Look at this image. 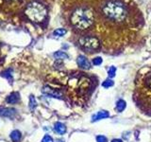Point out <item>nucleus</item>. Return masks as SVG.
Segmentation results:
<instances>
[{"label": "nucleus", "instance_id": "1", "mask_svg": "<svg viewBox=\"0 0 151 142\" xmlns=\"http://www.w3.org/2000/svg\"><path fill=\"white\" fill-rule=\"evenodd\" d=\"M103 14L109 20L122 22L127 16V9L121 1L112 0L103 7Z\"/></svg>", "mask_w": 151, "mask_h": 142}, {"label": "nucleus", "instance_id": "2", "mask_svg": "<svg viewBox=\"0 0 151 142\" xmlns=\"http://www.w3.org/2000/svg\"><path fill=\"white\" fill-rule=\"evenodd\" d=\"M94 13L92 10L88 8H78L76 10L71 16V22L76 28L79 29H86L94 23Z\"/></svg>", "mask_w": 151, "mask_h": 142}, {"label": "nucleus", "instance_id": "3", "mask_svg": "<svg viewBox=\"0 0 151 142\" xmlns=\"http://www.w3.org/2000/svg\"><path fill=\"white\" fill-rule=\"evenodd\" d=\"M26 15L33 22H42L47 14L45 7L39 2H31L26 7Z\"/></svg>", "mask_w": 151, "mask_h": 142}, {"label": "nucleus", "instance_id": "4", "mask_svg": "<svg viewBox=\"0 0 151 142\" xmlns=\"http://www.w3.org/2000/svg\"><path fill=\"white\" fill-rule=\"evenodd\" d=\"M78 43L83 48L88 51L96 50L100 45L99 40L96 37L94 36H83L81 38H79Z\"/></svg>", "mask_w": 151, "mask_h": 142}, {"label": "nucleus", "instance_id": "5", "mask_svg": "<svg viewBox=\"0 0 151 142\" xmlns=\"http://www.w3.org/2000/svg\"><path fill=\"white\" fill-rule=\"evenodd\" d=\"M77 63L78 64V66L82 68V69H90L91 68V64L89 62V60L86 58L85 56L80 55L78 57V60H77Z\"/></svg>", "mask_w": 151, "mask_h": 142}, {"label": "nucleus", "instance_id": "6", "mask_svg": "<svg viewBox=\"0 0 151 142\" xmlns=\"http://www.w3.org/2000/svg\"><path fill=\"white\" fill-rule=\"evenodd\" d=\"M43 91V93H44L45 95H48L50 96V97H53V98H60L62 97V93L59 91H57L55 89H52L50 87H44V89L42 90Z\"/></svg>", "mask_w": 151, "mask_h": 142}, {"label": "nucleus", "instance_id": "7", "mask_svg": "<svg viewBox=\"0 0 151 142\" xmlns=\"http://www.w3.org/2000/svg\"><path fill=\"white\" fill-rule=\"evenodd\" d=\"M109 116V114L108 111H105V110H101V111H98L97 113H96L92 117V121H98L100 120H103V118H106Z\"/></svg>", "mask_w": 151, "mask_h": 142}, {"label": "nucleus", "instance_id": "8", "mask_svg": "<svg viewBox=\"0 0 151 142\" xmlns=\"http://www.w3.org/2000/svg\"><path fill=\"white\" fill-rule=\"evenodd\" d=\"M16 114V110L13 108H0V116L7 117V118H12Z\"/></svg>", "mask_w": 151, "mask_h": 142}, {"label": "nucleus", "instance_id": "9", "mask_svg": "<svg viewBox=\"0 0 151 142\" xmlns=\"http://www.w3.org/2000/svg\"><path fill=\"white\" fill-rule=\"evenodd\" d=\"M91 85V83H90V80L87 79V78H83L79 80V90L80 91H86L89 89V87Z\"/></svg>", "mask_w": 151, "mask_h": 142}, {"label": "nucleus", "instance_id": "10", "mask_svg": "<svg viewBox=\"0 0 151 142\" xmlns=\"http://www.w3.org/2000/svg\"><path fill=\"white\" fill-rule=\"evenodd\" d=\"M54 130L56 133H58L59 135H63L66 132V127L65 125L60 123V122H56L54 125Z\"/></svg>", "mask_w": 151, "mask_h": 142}, {"label": "nucleus", "instance_id": "11", "mask_svg": "<svg viewBox=\"0 0 151 142\" xmlns=\"http://www.w3.org/2000/svg\"><path fill=\"white\" fill-rule=\"evenodd\" d=\"M21 137H22L21 133L17 131V130H15V131H12L10 133V139L13 142H18L21 139Z\"/></svg>", "mask_w": 151, "mask_h": 142}, {"label": "nucleus", "instance_id": "12", "mask_svg": "<svg viewBox=\"0 0 151 142\" xmlns=\"http://www.w3.org/2000/svg\"><path fill=\"white\" fill-rule=\"evenodd\" d=\"M126 101H123V99H119L118 101L116 102V110L117 112H123V110H125L126 108Z\"/></svg>", "mask_w": 151, "mask_h": 142}, {"label": "nucleus", "instance_id": "13", "mask_svg": "<svg viewBox=\"0 0 151 142\" xmlns=\"http://www.w3.org/2000/svg\"><path fill=\"white\" fill-rule=\"evenodd\" d=\"M18 101H19V97H18V94H16V93L11 94L7 98V102L8 103H15V102H17Z\"/></svg>", "mask_w": 151, "mask_h": 142}, {"label": "nucleus", "instance_id": "14", "mask_svg": "<svg viewBox=\"0 0 151 142\" xmlns=\"http://www.w3.org/2000/svg\"><path fill=\"white\" fill-rule=\"evenodd\" d=\"M54 56L57 59H67L68 58V55L63 51H57L54 54Z\"/></svg>", "mask_w": 151, "mask_h": 142}, {"label": "nucleus", "instance_id": "15", "mask_svg": "<svg viewBox=\"0 0 151 142\" xmlns=\"http://www.w3.org/2000/svg\"><path fill=\"white\" fill-rule=\"evenodd\" d=\"M36 106H37V102H36L35 98H34L33 96H30V98H29V109L34 110Z\"/></svg>", "mask_w": 151, "mask_h": 142}, {"label": "nucleus", "instance_id": "16", "mask_svg": "<svg viewBox=\"0 0 151 142\" xmlns=\"http://www.w3.org/2000/svg\"><path fill=\"white\" fill-rule=\"evenodd\" d=\"M115 73H116V67L115 66H111L108 69V75L109 78H113L115 76Z\"/></svg>", "mask_w": 151, "mask_h": 142}, {"label": "nucleus", "instance_id": "17", "mask_svg": "<svg viewBox=\"0 0 151 142\" xmlns=\"http://www.w3.org/2000/svg\"><path fill=\"white\" fill-rule=\"evenodd\" d=\"M66 33V30L64 29H56L55 31H54V34L56 36H63L64 34Z\"/></svg>", "mask_w": 151, "mask_h": 142}, {"label": "nucleus", "instance_id": "18", "mask_svg": "<svg viewBox=\"0 0 151 142\" xmlns=\"http://www.w3.org/2000/svg\"><path fill=\"white\" fill-rule=\"evenodd\" d=\"M113 85V82L112 80H106L102 83V86L105 87V88H109V87H112Z\"/></svg>", "mask_w": 151, "mask_h": 142}, {"label": "nucleus", "instance_id": "19", "mask_svg": "<svg viewBox=\"0 0 151 142\" xmlns=\"http://www.w3.org/2000/svg\"><path fill=\"white\" fill-rule=\"evenodd\" d=\"M102 62H103V60H102L101 57H96L93 60V64H94V66H100Z\"/></svg>", "mask_w": 151, "mask_h": 142}, {"label": "nucleus", "instance_id": "20", "mask_svg": "<svg viewBox=\"0 0 151 142\" xmlns=\"http://www.w3.org/2000/svg\"><path fill=\"white\" fill-rule=\"evenodd\" d=\"M145 84L147 85V87L151 89V73H149V74L146 76V78H145Z\"/></svg>", "mask_w": 151, "mask_h": 142}, {"label": "nucleus", "instance_id": "21", "mask_svg": "<svg viewBox=\"0 0 151 142\" xmlns=\"http://www.w3.org/2000/svg\"><path fill=\"white\" fill-rule=\"evenodd\" d=\"M96 142H108V139L104 136H97Z\"/></svg>", "mask_w": 151, "mask_h": 142}, {"label": "nucleus", "instance_id": "22", "mask_svg": "<svg viewBox=\"0 0 151 142\" xmlns=\"http://www.w3.org/2000/svg\"><path fill=\"white\" fill-rule=\"evenodd\" d=\"M42 142H54V140H53V139L50 136L46 135V136H44V139H43V140H42Z\"/></svg>", "mask_w": 151, "mask_h": 142}, {"label": "nucleus", "instance_id": "23", "mask_svg": "<svg viewBox=\"0 0 151 142\" xmlns=\"http://www.w3.org/2000/svg\"><path fill=\"white\" fill-rule=\"evenodd\" d=\"M112 142H123L121 139H113Z\"/></svg>", "mask_w": 151, "mask_h": 142}, {"label": "nucleus", "instance_id": "24", "mask_svg": "<svg viewBox=\"0 0 151 142\" xmlns=\"http://www.w3.org/2000/svg\"><path fill=\"white\" fill-rule=\"evenodd\" d=\"M8 1H16V0H8Z\"/></svg>", "mask_w": 151, "mask_h": 142}]
</instances>
